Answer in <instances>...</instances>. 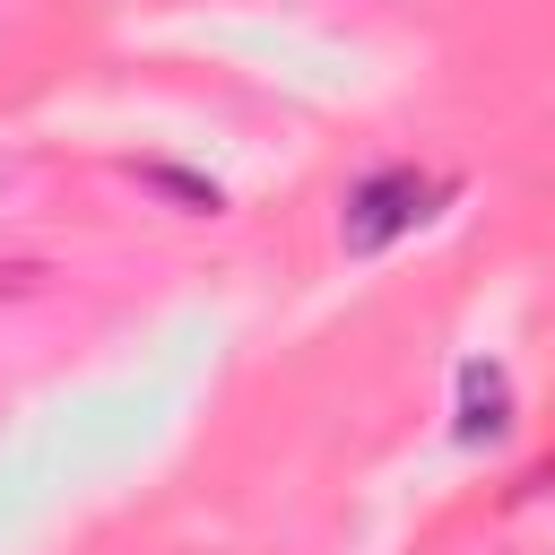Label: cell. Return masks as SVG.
Here are the masks:
<instances>
[{"label":"cell","mask_w":555,"mask_h":555,"mask_svg":"<svg viewBox=\"0 0 555 555\" xmlns=\"http://www.w3.org/2000/svg\"><path fill=\"white\" fill-rule=\"evenodd\" d=\"M468 182L451 165H425V156H382L364 165L347 191H338V260H390L399 243H416Z\"/></svg>","instance_id":"6da1fadb"},{"label":"cell","mask_w":555,"mask_h":555,"mask_svg":"<svg viewBox=\"0 0 555 555\" xmlns=\"http://www.w3.org/2000/svg\"><path fill=\"white\" fill-rule=\"evenodd\" d=\"M121 182L139 191V208L156 217H182V225H225L234 217V182L182 147H130L121 156Z\"/></svg>","instance_id":"7a4b0ae2"},{"label":"cell","mask_w":555,"mask_h":555,"mask_svg":"<svg viewBox=\"0 0 555 555\" xmlns=\"http://www.w3.org/2000/svg\"><path fill=\"white\" fill-rule=\"evenodd\" d=\"M451 442L460 451H512L520 442V373L503 356L451 364Z\"/></svg>","instance_id":"3957f363"},{"label":"cell","mask_w":555,"mask_h":555,"mask_svg":"<svg viewBox=\"0 0 555 555\" xmlns=\"http://www.w3.org/2000/svg\"><path fill=\"white\" fill-rule=\"evenodd\" d=\"M61 251L52 243H0V312H35L61 295Z\"/></svg>","instance_id":"277c9868"}]
</instances>
